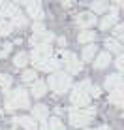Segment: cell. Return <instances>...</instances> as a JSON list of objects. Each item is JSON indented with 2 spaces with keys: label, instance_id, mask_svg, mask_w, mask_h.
Wrapping results in <instances>:
<instances>
[{
  "label": "cell",
  "instance_id": "d6986e66",
  "mask_svg": "<svg viewBox=\"0 0 124 130\" xmlns=\"http://www.w3.org/2000/svg\"><path fill=\"white\" fill-rule=\"evenodd\" d=\"M10 25H11V28H13V26H15V28H25V26L28 25V21H26V17L19 11L17 15L11 17V23H10Z\"/></svg>",
  "mask_w": 124,
  "mask_h": 130
},
{
  "label": "cell",
  "instance_id": "484cf974",
  "mask_svg": "<svg viewBox=\"0 0 124 130\" xmlns=\"http://www.w3.org/2000/svg\"><path fill=\"white\" fill-rule=\"evenodd\" d=\"M11 32V25L8 23L6 19H2V17H0V36H8Z\"/></svg>",
  "mask_w": 124,
  "mask_h": 130
},
{
  "label": "cell",
  "instance_id": "e575fe53",
  "mask_svg": "<svg viewBox=\"0 0 124 130\" xmlns=\"http://www.w3.org/2000/svg\"><path fill=\"white\" fill-rule=\"evenodd\" d=\"M38 130H51V128L47 126V121H42V126H39Z\"/></svg>",
  "mask_w": 124,
  "mask_h": 130
},
{
  "label": "cell",
  "instance_id": "8992f818",
  "mask_svg": "<svg viewBox=\"0 0 124 130\" xmlns=\"http://www.w3.org/2000/svg\"><path fill=\"white\" fill-rule=\"evenodd\" d=\"M55 40V34L49 30H42V32H34L30 38V45H51V42Z\"/></svg>",
  "mask_w": 124,
  "mask_h": 130
},
{
  "label": "cell",
  "instance_id": "6da1fadb",
  "mask_svg": "<svg viewBox=\"0 0 124 130\" xmlns=\"http://www.w3.org/2000/svg\"><path fill=\"white\" fill-rule=\"evenodd\" d=\"M56 94H64L70 87H72V75L66 74V72H53L49 75V81L45 83Z\"/></svg>",
  "mask_w": 124,
  "mask_h": 130
},
{
  "label": "cell",
  "instance_id": "f1b7e54d",
  "mask_svg": "<svg viewBox=\"0 0 124 130\" xmlns=\"http://www.w3.org/2000/svg\"><path fill=\"white\" fill-rule=\"evenodd\" d=\"M122 32H124V26H122V25H117V26H115V30H113L115 40H120V38H122Z\"/></svg>",
  "mask_w": 124,
  "mask_h": 130
},
{
  "label": "cell",
  "instance_id": "7402d4cb",
  "mask_svg": "<svg viewBox=\"0 0 124 130\" xmlns=\"http://www.w3.org/2000/svg\"><path fill=\"white\" fill-rule=\"evenodd\" d=\"M96 53H98V47H96V43H90V45H87L85 49H83V60H92Z\"/></svg>",
  "mask_w": 124,
  "mask_h": 130
},
{
  "label": "cell",
  "instance_id": "74e56055",
  "mask_svg": "<svg viewBox=\"0 0 124 130\" xmlns=\"http://www.w3.org/2000/svg\"><path fill=\"white\" fill-rule=\"evenodd\" d=\"M4 57H6V53H4L2 49H0V59H4Z\"/></svg>",
  "mask_w": 124,
  "mask_h": 130
},
{
  "label": "cell",
  "instance_id": "e0dca14e",
  "mask_svg": "<svg viewBox=\"0 0 124 130\" xmlns=\"http://www.w3.org/2000/svg\"><path fill=\"white\" fill-rule=\"evenodd\" d=\"M90 8H92V13H105L109 10V2L107 0H92V4H90Z\"/></svg>",
  "mask_w": 124,
  "mask_h": 130
},
{
  "label": "cell",
  "instance_id": "ffe728a7",
  "mask_svg": "<svg viewBox=\"0 0 124 130\" xmlns=\"http://www.w3.org/2000/svg\"><path fill=\"white\" fill-rule=\"evenodd\" d=\"M105 47L109 49V53H115V55H120L122 53V45L118 43V40H115V38L105 40Z\"/></svg>",
  "mask_w": 124,
  "mask_h": 130
},
{
  "label": "cell",
  "instance_id": "ba28073f",
  "mask_svg": "<svg viewBox=\"0 0 124 130\" xmlns=\"http://www.w3.org/2000/svg\"><path fill=\"white\" fill-rule=\"evenodd\" d=\"M118 21V8H109V15H105L104 19L100 21V28L101 30H109L117 25Z\"/></svg>",
  "mask_w": 124,
  "mask_h": 130
},
{
  "label": "cell",
  "instance_id": "83f0119b",
  "mask_svg": "<svg viewBox=\"0 0 124 130\" xmlns=\"http://www.w3.org/2000/svg\"><path fill=\"white\" fill-rule=\"evenodd\" d=\"M47 126H49L51 130H64V124H62V123H60V119H56V117L49 119V123H47Z\"/></svg>",
  "mask_w": 124,
  "mask_h": 130
},
{
  "label": "cell",
  "instance_id": "3957f363",
  "mask_svg": "<svg viewBox=\"0 0 124 130\" xmlns=\"http://www.w3.org/2000/svg\"><path fill=\"white\" fill-rule=\"evenodd\" d=\"M30 102H28V92H26V89L19 87L15 89V91L8 92L6 96V109H25V107H28Z\"/></svg>",
  "mask_w": 124,
  "mask_h": 130
},
{
  "label": "cell",
  "instance_id": "d590c367",
  "mask_svg": "<svg viewBox=\"0 0 124 130\" xmlns=\"http://www.w3.org/2000/svg\"><path fill=\"white\" fill-rule=\"evenodd\" d=\"M62 4H64L66 8H70V6H72V4H73V0H62Z\"/></svg>",
  "mask_w": 124,
  "mask_h": 130
},
{
  "label": "cell",
  "instance_id": "1f68e13d",
  "mask_svg": "<svg viewBox=\"0 0 124 130\" xmlns=\"http://www.w3.org/2000/svg\"><path fill=\"white\" fill-rule=\"evenodd\" d=\"M32 30H34V32H42V30H45V26H43V23L36 21V23L32 25Z\"/></svg>",
  "mask_w": 124,
  "mask_h": 130
},
{
  "label": "cell",
  "instance_id": "44dd1931",
  "mask_svg": "<svg viewBox=\"0 0 124 130\" xmlns=\"http://www.w3.org/2000/svg\"><path fill=\"white\" fill-rule=\"evenodd\" d=\"M109 100H111V104H115L117 107H122V89H117V91H111V94H109Z\"/></svg>",
  "mask_w": 124,
  "mask_h": 130
},
{
  "label": "cell",
  "instance_id": "2e32d148",
  "mask_svg": "<svg viewBox=\"0 0 124 130\" xmlns=\"http://www.w3.org/2000/svg\"><path fill=\"white\" fill-rule=\"evenodd\" d=\"M15 123H19L25 130H38V123L34 121L30 115H25V117H17Z\"/></svg>",
  "mask_w": 124,
  "mask_h": 130
},
{
  "label": "cell",
  "instance_id": "603a6c76",
  "mask_svg": "<svg viewBox=\"0 0 124 130\" xmlns=\"http://www.w3.org/2000/svg\"><path fill=\"white\" fill-rule=\"evenodd\" d=\"M79 43H88V42H94L96 40V32H92V30H83V32H79Z\"/></svg>",
  "mask_w": 124,
  "mask_h": 130
},
{
  "label": "cell",
  "instance_id": "ab89813d",
  "mask_svg": "<svg viewBox=\"0 0 124 130\" xmlns=\"http://www.w3.org/2000/svg\"><path fill=\"white\" fill-rule=\"evenodd\" d=\"M60 2H62V0H60Z\"/></svg>",
  "mask_w": 124,
  "mask_h": 130
},
{
  "label": "cell",
  "instance_id": "4dcf8cb0",
  "mask_svg": "<svg viewBox=\"0 0 124 130\" xmlns=\"http://www.w3.org/2000/svg\"><path fill=\"white\" fill-rule=\"evenodd\" d=\"M100 92H101V91H100L98 87H94V85H90V89H88V91H87V94H88V96H94V98H96V96H100Z\"/></svg>",
  "mask_w": 124,
  "mask_h": 130
},
{
  "label": "cell",
  "instance_id": "4fadbf2b",
  "mask_svg": "<svg viewBox=\"0 0 124 130\" xmlns=\"http://www.w3.org/2000/svg\"><path fill=\"white\" fill-rule=\"evenodd\" d=\"M47 115H49V109H47V106H43V104H36L32 107V115H30V117H32L34 121H45V117Z\"/></svg>",
  "mask_w": 124,
  "mask_h": 130
},
{
  "label": "cell",
  "instance_id": "cb8c5ba5",
  "mask_svg": "<svg viewBox=\"0 0 124 130\" xmlns=\"http://www.w3.org/2000/svg\"><path fill=\"white\" fill-rule=\"evenodd\" d=\"M13 64H15L17 68H25V66L28 64V53H19V55H15Z\"/></svg>",
  "mask_w": 124,
  "mask_h": 130
},
{
  "label": "cell",
  "instance_id": "9c48e42d",
  "mask_svg": "<svg viewBox=\"0 0 124 130\" xmlns=\"http://www.w3.org/2000/svg\"><path fill=\"white\" fill-rule=\"evenodd\" d=\"M70 100H72L73 107H87L88 102H90V96H88L85 91H79V89H75V91L72 92V96H70Z\"/></svg>",
  "mask_w": 124,
  "mask_h": 130
},
{
  "label": "cell",
  "instance_id": "f35d334b",
  "mask_svg": "<svg viewBox=\"0 0 124 130\" xmlns=\"http://www.w3.org/2000/svg\"><path fill=\"white\" fill-rule=\"evenodd\" d=\"M15 2H19V4H26L28 0H15Z\"/></svg>",
  "mask_w": 124,
  "mask_h": 130
},
{
  "label": "cell",
  "instance_id": "8d00e7d4",
  "mask_svg": "<svg viewBox=\"0 0 124 130\" xmlns=\"http://www.w3.org/2000/svg\"><path fill=\"white\" fill-rule=\"evenodd\" d=\"M111 2H115V8H122V0H111Z\"/></svg>",
  "mask_w": 124,
  "mask_h": 130
},
{
  "label": "cell",
  "instance_id": "836d02e7",
  "mask_svg": "<svg viewBox=\"0 0 124 130\" xmlns=\"http://www.w3.org/2000/svg\"><path fill=\"white\" fill-rule=\"evenodd\" d=\"M55 40L58 42V45H60V47H64V45H66V38H55Z\"/></svg>",
  "mask_w": 124,
  "mask_h": 130
},
{
  "label": "cell",
  "instance_id": "d4e9b609",
  "mask_svg": "<svg viewBox=\"0 0 124 130\" xmlns=\"http://www.w3.org/2000/svg\"><path fill=\"white\" fill-rule=\"evenodd\" d=\"M21 77H23L25 83H30V81L34 83V81H36V70H25Z\"/></svg>",
  "mask_w": 124,
  "mask_h": 130
},
{
  "label": "cell",
  "instance_id": "4316f807",
  "mask_svg": "<svg viewBox=\"0 0 124 130\" xmlns=\"http://www.w3.org/2000/svg\"><path fill=\"white\" fill-rule=\"evenodd\" d=\"M11 81H13V77L10 74H0V87L2 89H8L11 85Z\"/></svg>",
  "mask_w": 124,
  "mask_h": 130
},
{
  "label": "cell",
  "instance_id": "d6a6232c",
  "mask_svg": "<svg viewBox=\"0 0 124 130\" xmlns=\"http://www.w3.org/2000/svg\"><path fill=\"white\" fill-rule=\"evenodd\" d=\"M115 64H117V70H118V74H120V72H122V66H124V57L118 55V59H117V62H115Z\"/></svg>",
  "mask_w": 124,
  "mask_h": 130
},
{
  "label": "cell",
  "instance_id": "277c9868",
  "mask_svg": "<svg viewBox=\"0 0 124 130\" xmlns=\"http://www.w3.org/2000/svg\"><path fill=\"white\" fill-rule=\"evenodd\" d=\"M60 60L64 62V68L68 70L66 74H79V72L83 70V64L79 62V59L75 57V53H72V51H62L60 53Z\"/></svg>",
  "mask_w": 124,
  "mask_h": 130
},
{
  "label": "cell",
  "instance_id": "5b68a950",
  "mask_svg": "<svg viewBox=\"0 0 124 130\" xmlns=\"http://www.w3.org/2000/svg\"><path fill=\"white\" fill-rule=\"evenodd\" d=\"M51 55H53L51 45H34L32 53H30V60H32L34 66H38V64H42L43 60L51 59Z\"/></svg>",
  "mask_w": 124,
  "mask_h": 130
},
{
  "label": "cell",
  "instance_id": "7c38bea8",
  "mask_svg": "<svg viewBox=\"0 0 124 130\" xmlns=\"http://www.w3.org/2000/svg\"><path fill=\"white\" fill-rule=\"evenodd\" d=\"M105 89H107L109 92L117 91V89H122V75L120 74H111L105 79Z\"/></svg>",
  "mask_w": 124,
  "mask_h": 130
},
{
  "label": "cell",
  "instance_id": "52a82bcc",
  "mask_svg": "<svg viewBox=\"0 0 124 130\" xmlns=\"http://www.w3.org/2000/svg\"><path fill=\"white\" fill-rule=\"evenodd\" d=\"M25 6H26V11H28V15L32 17V19H36V21H42V19H43L42 0H28Z\"/></svg>",
  "mask_w": 124,
  "mask_h": 130
},
{
  "label": "cell",
  "instance_id": "8fae6325",
  "mask_svg": "<svg viewBox=\"0 0 124 130\" xmlns=\"http://www.w3.org/2000/svg\"><path fill=\"white\" fill-rule=\"evenodd\" d=\"M19 13V8L15 6L13 2H10V0H0V17H13Z\"/></svg>",
  "mask_w": 124,
  "mask_h": 130
},
{
  "label": "cell",
  "instance_id": "ac0fdd59",
  "mask_svg": "<svg viewBox=\"0 0 124 130\" xmlns=\"http://www.w3.org/2000/svg\"><path fill=\"white\" fill-rule=\"evenodd\" d=\"M47 92V85H45V81H34V85H32V96L34 98H42L43 94Z\"/></svg>",
  "mask_w": 124,
  "mask_h": 130
},
{
  "label": "cell",
  "instance_id": "5bb4252c",
  "mask_svg": "<svg viewBox=\"0 0 124 130\" xmlns=\"http://www.w3.org/2000/svg\"><path fill=\"white\" fill-rule=\"evenodd\" d=\"M36 68H38V70H43V72H47V74H49V72L53 74V72H56V70L60 68V62L56 60V59H53V57H51V59L43 60L42 64H38Z\"/></svg>",
  "mask_w": 124,
  "mask_h": 130
},
{
  "label": "cell",
  "instance_id": "9a60e30c",
  "mask_svg": "<svg viewBox=\"0 0 124 130\" xmlns=\"http://www.w3.org/2000/svg\"><path fill=\"white\" fill-rule=\"evenodd\" d=\"M109 64H111V55H109L107 51H104V53H98V55H96V60H94V68H98V70H104V68H107Z\"/></svg>",
  "mask_w": 124,
  "mask_h": 130
},
{
  "label": "cell",
  "instance_id": "30bf717a",
  "mask_svg": "<svg viewBox=\"0 0 124 130\" xmlns=\"http://www.w3.org/2000/svg\"><path fill=\"white\" fill-rule=\"evenodd\" d=\"M75 23H77L81 28H88V26H92V25H96V15L92 11H83V13H79L77 17H75Z\"/></svg>",
  "mask_w": 124,
  "mask_h": 130
},
{
  "label": "cell",
  "instance_id": "7a4b0ae2",
  "mask_svg": "<svg viewBox=\"0 0 124 130\" xmlns=\"http://www.w3.org/2000/svg\"><path fill=\"white\" fill-rule=\"evenodd\" d=\"M92 115H96L94 107H79V109L77 107H72L70 109V123L75 128H85V126L90 124Z\"/></svg>",
  "mask_w": 124,
  "mask_h": 130
},
{
  "label": "cell",
  "instance_id": "f546056e",
  "mask_svg": "<svg viewBox=\"0 0 124 130\" xmlns=\"http://www.w3.org/2000/svg\"><path fill=\"white\" fill-rule=\"evenodd\" d=\"M90 85H92V83L88 81V79H83V81L77 85V89H79V91H85V92H87L88 89H90Z\"/></svg>",
  "mask_w": 124,
  "mask_h": 130
}]
</instances>
